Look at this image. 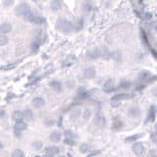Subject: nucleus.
<instances>
[{
    "label": "nucleus",
    "instance_id": "nucleus-35",
    "mask_svg": "<svg viewBox=\"0 0 157 157\" xmlns=\"http://www.w3.org/2000/svg\"><path fill=\"white\" fill-rule=\"evenodd\" d=\"M55 157H66L65 155H57V156H55Z\"/></svg>",
    "mask_w": 157,
    "mask_h": 157
},
{
    "label": "nucleus",
    "instance_id": "nucleus-7",
    "mask_svg": "<svg viewBox=\"0 0 157 157\" xmlns=\"http://www.w3.org/2000/svg\"><path fill=\"white\" fill-rule=\"evenodd\" d=\"M96 76V70L93 67H88L83 71V77L87 79H92Z\"/></svg>",
    "mask_w": 157,
    "mask_h": 157
},
{
    "label": "nucleus",
    "instance_id": "nucleus-19",
    "mask_svg": "<svg viewBox=\"0 0 157 157\" xmlns=\"http://www.w3.org/2000/svg\"><path fill=\"white\" fill-rule=\"evenodd\" d=\"M32 146L34 150L38 151V150H40L43 147V142L41 140H34L32 142Z\"/></svg>",
    "mask_w": 157,
    "mask_h": 157
},
{
    "label": "nucleus",
    "instance_id": "nucleus-28",
    "mask_svg": "<svg viewBox=\"0 0 157 157\" xmlns=\"http://www.w3.org/2000/svg\"><path fill=\"white\" fill-rule=\"evenodd\" d=\"M44 124H45L47 127H51V126H53L55 124V121L52 120V119H47V120L44 122Z\"/></svg>",
    "mask_w": 157,
    "mask_h": 157
},
{
    "label": "nucleus",
    "instance_id": "nucleus-16",
    "mask_svg": "<svg viewBox=\"0 0 157 157\" xmlns=\"http://www.w3.org/2000/svg\"><path fill=\"white\" fill-rule=\"evenodd\" d=\"M89 149H90V145L88 144L87 142H81V144L79 145V152H81V153H83V154H85L87 152H88V151H89Z\"/></svg>",
    "mask_w": 157,
    "mask_h": 157
},
{
    "label": "nucleus",
    "instance_id": "nucleus-15",
    "mask_svg": "<svg viewBox=\"0 0 157 157\" xmlns=\"http://www.w3.org/2000/svg\"><path fill=\"white\" fill-rule=\"evenodd\" d=\"M63 136H65V138H71V140H76L77 138V134L72 130H65Z\"/></svg>",
    "mask_w": 157,
    "mask_h": 157
},
{
    "label": "nucleus",
    "instance_id": "nucleus-3",
    "mask_svg": "<svg viewBox=\"0 0 157 157\" xmlns=\"http://www.w3.org/2000/svg\"><path fill=\"white\" fill-rule=\"evenodd\" d=\"M94 124L97 126L98 128H104L106 126V118L103 115V113L99 112L96 114L95 119H94Z\"/></svg>",
    "mask_w": 157,
    "mask_h": 157
},
{
    "label": "nucleus",
    "instance_id": "nucleus-26",
    "mask_svg": "<svg viewBox=\"0 0 157 157\" xmlns=\"http://www.w3.org/2000/svg\"><path fill=\"white\" fill-rule=\"evenodd\" d=\"M150 140H151L153 143H157V132L156 131L151 132V134H150Z\"/></svg>",
    "mask_w": 157,
    "mask_h": 157
},
{
    "label": "nucleus",
    "instance_id": "nucleus-5",
    "mask_svg": "<svg viewBox=\"0 0 157 157\" xmlns=\"http://www.w3.org/2000/svg\"><path fill=\"white\" fill-rule=\"evenodd\" d=\"M44 151H45V153L50 154V155L52 156H57L60 153V148H59L57 145H54V144L48 145V146H46L45 148H44Z\"/></svg>",
    "mask_w": 157,
    "mask_h": 157
},
{
    "label": "nucleus",
    "instance_id": "nucleus-31",
    "mask_svg": "<svg viewBox=\"0 0 157 157\" xmlns=\"http://www.w3.org/2000/svg\"><path fill=\"white\" fill-rule=\"evenodd\" d=\"M8 42V38L5 36H2L1 37V45H4V44H6Z\"/></svg>",
    "mask_w": 157,
    "mask_h": 157
},
{
    "label": "nucleus",
    "instance_id": "nucleus-20",
    "mask_svg": "<svg viewBox=\"0 0 157 157\" xmlns=\"http://www.w3.org/2000/svg\"><path fill=\"white\" fill-rule=\"evenodd\" d=\"M150 76H151V75H150L148 71H141L140 74H138V78H140L141 81H146Z\"/></svg>",
    "mask_w": 157,
    "mask_h": 157
},
{
    "label": "nucleus",
    "instance_id": "nucleus-24",
    "mask_svg": "<svg viewBox=\"0 0 157 157\" xmlns=\"http://www.w3.org/2000/svg\"><path fill=\"white\" fill-rule=\"evenodd\" d=\"M66 85H67L68 88H70V89H72V88L75 87V85H76V83H75L74 79H68L67 83H66Z\"/></svg>",
    "mask_w": 157,
    "mask_h": 157
},
{
    "label": "nucleus",
    "instance_id": "nucleus-23",
    "mask_svg": "<svg viewBox=\"0 0 157 157\" xmlns=\"http://www.w3.org/2000/svg\"><path fill=\"white\" fill-rule=\"evenodd\" d=\"M142 136V134H134V136H130V138H126V141L127 142H132V141H136L138 138H140Z\"/></svg>",
    "mask_w": 157,
    "mask_h": 157
},
{
    "label": "nucleus",
    "instance_id": "nucleus-9",
    "mask_svg": "<svg viewBox=\"0 0 157 157\" xmlns=\"http://www.w3.org/2000/svg\"><path fill=\"white\" fill-rule=\"evenodd\" d=\"M49 140L53 143L60 142L62 140V134L59 131H53L49 134Z\"/></svg>",
    "mask_w": 157,
    "mask_h": 157
},
{
    "label": "nucleus",
    "instance_id": "nucleus-30",
    "mask_svg": "<svg viewBox=\"0 0 157 157\" xmlns=\"http://www.w3.org/2000/svg\"><path fill=\"white\" fill-rule=\"evenodd\" d=\"M151 94L153 96L157 97V85H155V87H153L151 88Z\"/></svg>",
    "mask_w": 157,
    "mask_h": 157
},
{
    "label": "nucleus",
    "instance_id": "nucleus-21",
    "mask_svg": "<svg viewBox=\"0 0 157 157\" xmlns=\"http://www.w3.org/2000/svg\"><path fill=\"white\" fill-rule=\"evenodd\" d=\"M25 156V153L22 149L20 148H16L13 150L12 154H11V157H24Z\"/></svg>",
    "mask_w": 157,
    "mask_h": 157
},
{
    "label": "nucleus",
    "instance_id": "nucleus-32",
    "mask_svg": "<svg viewBox=\"0 0 157 157\" xmlns=\"http://www.w3.org/2000/svg\"><path fill=\"white\" fill-rule=\"evenodd\" d=\"M42 157H54V156H52V155H50V154H47V153H45Z\"/></svg>",
    "mask_w": 157,
    "mask_h": 157
},
{
    "label": "nucleus",
    "instance_id": "nucleus-12",
    "mask_svg": "<svg viewBox=\"0 0 157 157\" xmlns=\"http://www.w3.org/2000/svg\"><path fill=\"white\" fill-rule=\"evenodd\" d=\"M115 89V85L114 81L112 79H108V81H105L104 85H103V90L105 92H111Z\"/></svg>",
    "mask_w": 157,
    "mask_h": 157
},
{
    "label": "nucleus",
    "instance_id": "nucleus-8",
    "mask_svg": "<svg viewBox=\"0 0 157 157\" xmlns=\"http://www.w3.org/2000/svg\"><path fill=\"white\" fill-rule=\"evenodd\" d=\"M28 129V123L26 121H19V122H15L14 125V131L22 132Z\"/></svg>",
    "mask_w": 157,
    "mask_h": 157
},
{
    "label": "nucleus",
    "instance_id": "nucleus-29",
    "mask_svg": "<svg viewBox=\"0 0 157 157\" xmlns=\"http://www.w3.org/2000/svg\"><path fill=\"white\" fill-rule=\"evenodd\" d=\"M148 156H149V157H157V150H155V149L149 150Z\"/></svg>",
    "mask_w": 157,
    "mask_h": 157
},
{
    "label": "nucleus",
    "instance_id": "nucleus-4",
    "mask_svg": "<svg viewBox=\"0 0 157 157\" xmlns=\"http://www.w3.org/2000/svg\"><path fill=\"white\" fill-rule=\"evenodd\" d=\"M141 115V110L140 107L138 106H131V107L128 109V116L131 117V118H138Z\"/></svg>",
    "mask_w": 157,
    "mask_h": 157
},
{
    "label": "nucleus",
    "instance_id": "nucleus-37",
    "mask_svg": "<svg viewBox=\"0 0 157 157\" xmlns=\"http://www.w3.org/2000/svg\"><path fill=\"white\" fill-rule=\"evenodd\" d=\"M24 157H26V156H24Z\"/></svg>",
    "mask_w": 157,
    "mask_h": 157
},
{
    "label": "nucleus",
    "instance_id": "nucleus-17",
    "mask_svg": "<svg viewBox=\"0 0 157 157\" xmlns=\"http://www.w3.org/2000/svg\"><path fill=\"white\" fill-rule=\"evenodd\" d=\"M91 116H92V111L89 108H85L83 111V114H81V117H83V119L85 121H88L91 118Z\"/></svg>",
    "mask_w": 157,
    "mask_h": 157
},
{
    "label": "nucleus",
    "instance_id": "nucleus-36",
    "mask_svg": "<svg viewBox=\"0 0 157 157\" xmlns=\"http://www.w3.org/2000/svg\"><path fill=\"white\" fill-rule=\"evenodd\" d=\"M34 157H41V156H34Z\"/></svg>",
    "mask_w": 157,
    "mask_h": 157
},
{
    "label": "nucleus",
    "instance_id": "nucleus-11",
    "mask_svg": "<svg viewBox=\"0 0 157 157\" xmlns=\"http://www.w3.org/2000/svg\"><path fill=\"white\" fill-rule=\"evenodd\" d=\"M12 120L15 122H19V121H23L24 119V112L21 110H15L12 113Z\"/></svg>",
    "mask_w": 157,
    "mask_h": 157
},
{
    "label": "nucleus",
    "instance_id": "nucleus-25",
    "mask_svg": "<svg viewBox=\"0 0 157 157\" xmlns=\"http://www.w3.org/2000/svg\"><path fill=\"white\" fill-rule=\"evenodd\" d=\"M64 143L67 145H71V146H73V145L76 144V140H71V138H65L64 140Z\"/></svg>",
    "mask_w": 157,
    "mask_h": 157
},
{
    "label": "nucleus",
    "instance_id": "nucleus-33",
    "mask_svg": "<svg viewBox=\"0 0 157 157\" xmlns=\"http://www.w3.org/2000/svg\"><path fill=\"white\" fill-rule=\"evenodd\" d=\"M4 115H5V111H4V110H1V118H3Z\"/></svg>",
    "mask_w": 157,
    "mask_h": 157
},
{
    "label": "nucleus",
    "instance_id": "nucleus-27",
    "mask_svg": "<svg viewBox=\"0 0 157 157\" xmlns=\"http://www.w3.org/2000/svg\"><path fill=\"white\" fill-rule=\"evenodd\" d=\"M130 85H131V83L128 81H122L120 83V87H122V88H128V87H130Z\"/></svg>",
    "mask_w": 157,
    "mask_h": 157
},
{
    "label": "nucleus",
    "instance_id": "nucleus-10",
    "mask_svg": "<svg viewBox=\"0 0 157 157\" xmlns=\"http://www.w3.org/2000/svg\"><path fill=\"white\" fill-rule=\"evenodd\" d=\"M124 127V123L120 118H113V122H112V128L114 131H120Z\"/></svg>",
    "mask_w": 157,
    "mask_h": 157
},
{
    "label": "nucleus",
    "instance_id": "nucleus-1",
    "mask_svg": "<svg viewBox=\"0 0 157 157\" xmlns=\"http://www.w3.org/2000/svg\"><path fill=\"white\" fill-rule=\"evenodd\" d=\"M132 150L134 153V155H136L138 157H140L144 154L145 152V146L142 142H140V141H136L134 142L132 146Z\"/></svg>",
    "mask_w": 157,
    "mask_h": 157
},
{
    "label": "nucleus",
    "instance_id": "nucleus-34",
    "mask_svg": "<svg viewBox=\"0 0 157 157\" xmlns=\"http://www.w3.org/2000/svg\"><path fill=\"white\" fill-rule=\"evenodd\" d=\"M154 130H155V131L157 132V122L155 123V125H154Z\"/></svg>",
    "mask_w": 157,
    "mask_h": 157
},
{
    "label": "nucleus",
    "instance_id": "nucleus-18",
    "mask_svg": "<svg viewBox=\"0 0 157 157\" xmlns=\"http://www.w3.org/2000/svg\"><path fill=\"white\" fill-rule=\"evenodd\" d=\"M129 98V95L126 93H118L116 94V95H114L113 97L111 98L112 101H117V102H119L120 100H124V99H127Z\"/></svg>",
    "mask_w": 157,
    "mask_h": 157
},
{
    "label": "nucleus",
    "instance_id": "nucleus-13",
    "mask_svg": "<svg viewBox=\"0 0 157 157\" xmlns=\"http://www.w3.org/2000/svg\"><path fill=\"white\" fill-rule=\"evenodd\" d=\"M81 114H83V111H81L79 108L76 107V108H73L72 110L70 111V118L73 119V120H76V119H78L79 116H81Z\"/></svg>",
    "mask_w": 157,
    "mask_h": 157
},
{
    "label": "nucleus",
    "instance_id": "nucleus-2",
    "mask_svg": "<svg viewBox=\"0 0 157 157\" xmlns=\"http://www.w3.org/2000/svg\"><path fill=\"white\" fill-rule=\"evenodd\" d=\"M45 100L41 96H35L32 99V106L35 109H40L45 106Z\"/></svg>",
    "mask_w": 157,
    "mask_h": 157
},
{
    "label": "nucleus",
    "instance_id": "nucleus-6",
    "mask_svg": "<svg viewBox=\"0 0 157 157\" xmlns=\"http://www.w3.org/2000/svg\"><path fill=\"white\" fill-rule=\"evenodd\" d=\"M49 87L53 91L57 92V93H59L63 90V85H62L60 81H51L49 83Z\"/></svg>",
    "mask_w": 157,
    "mask_h": 157
},
{
    "label": "nucleus",
    "instance_id": "nucleus-22",
    "mask_svg": "<svg viewBox=\"0 0 157 157\" xmlns=\"http://www.w3.org/2000/svg\"><path fill=\"white\" fill-rule=\"evenodd\" d=\"M77 94H78L79 96H81V97H85V94H87V89H85V87H79L78 89H77Z\"/></svg>",
    "mask_w": 157,
    "mask_h": 157
},
{
    "label": "nucleus",
    "instance_id": "nucleus-14",
    "mask_svg": "<svg viewBox=\"0 0 157 157\" xmlns=\"http://www.w3.org/2000/svg\"><path fill=\"white\" fill-rule=\"evenodd\" d=\"M24 119L26 121V122H30V121L34 120V114L32 112V110L30 109H26L24 110Z\"/></svg>",
    "mask_w": 157,
    "mask_h": 157
}]
</instances>
